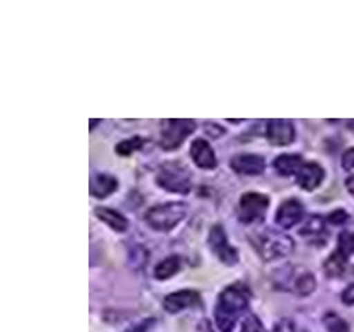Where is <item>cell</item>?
<instances>
[{"mask_svg":"<svg viewBox=\"0 0 354 332\" xmlns=\"http://www.w3.org/2000/svg\"><path fill=\"white\" fill-rule=\"evenodd\" d=\"M249 304V290L245 284L238 282L227 286L218 297L216 303V325L221 332H232L238 317L243 314V310Z\"/></svg>","mask_w":354,"mask_h":332,"instance_id":"obj_1","label":"cell"},{"mask_svg":"<svg viewBox=\"0 0 354 332\" xmlns=\"http://www.w3.org/2000/svg\"><path fill=\"white\" fill-rule=\"evenodd\" d=\"M157 185L168 192L188 194L192 188V176L181 163L168 160L157 172Z\"/></svg>","mask_w":354,"mask_h":332,"instance_id":"obj_2","label":"cell"},{"mask_svg":"<svg viewBox=\"0 0 354 332\" xmlns=\"http://www.w3.org/2000/svg\"><path fill=\"white\" fill-rule=\"evenodd\" d=\"M187 216V205L170 201V203L153 205L151 209L146 210V221L157 231H170Z\"/></svg>","mask_w":354,"mask_h":332,"instance_id":"obj_3","label":"cell"},{"mask_svg":"<svg viewBox=\"0 0 354 332\" xmlns=\"http://www.w3.org/2000/svg\"><path fill=\"white\" fill-rule=\"evenodd\" d=\"M253 243L254 248L259 249L260 257L264 260H273L279 259V257H284V255H288L293 249L292 237L271 231V229L254 234Z\"/></svg>","mask_w":354,"mask_h":332,"instance_id":"obj_4","label":"cell"},{"mask_svg":"<svg viewBox=\"0 0 354 332\" xmlns=\"http://www.w3.org/2000/svg\"><path fill=\"white\" fill-rule=\"evenodd\" d=\"M196 129L190 118H168L160 124V146L162 149H176Z\"/></svg>","mask_w":354,"mask_h":332,"instance_id":"obj_5","label":"cell"},{"mask_svg":"<svg viewBox=\"0 0 354 332\" xmlns=\"http://www.w3.org/2000/svg\"><path fill=\"white\" fill-rule=\"evenodd\" d=\"M270 205V198L260 192H245L238 203V216L243 223H253L262 220Z\"/></svg>","mask_w":354,"mask_h":332,"instance_id":"obj_6","label":"cell"},{"mask_svg":"<svg viewBox=\"0 0 354 332\" xmlns=\"http://www.w3.org/2000/svg\"><path fill=\"white\" fill-rule=\"evenodd\" d=\"M209 246L223 264L232 266L238 260V251L229 243L225 229H223V225H220V223H216V225H212V229H210Z\"/></svg>","mask_w":354,"mask_h":332,"instance_id":"obj_7","label":"cell"},{"mask_svg":"<svg viewBox=\"0 0 354 332\" xmlns=\"http://www.w3.org/2000/svg\"><path fill=\"white\" fill-rule=\"evenodd\" d=\"M266 135L271 144L275 146H286L295 138V126L288 118H271L266 124Z\"/></svg>","mask_w":354,"mask_h":332,"instance_id":"obj_8","label":"cell"},{"mask_svg":"<svg viewBox=\"0 0 354 332\" xmlns=\"http://www.w3.org/2000/svg\"><path fill=\"white\" fill-rule=\"evenodd\" d=\"M304 216V207L303 203L295 198H290L286 201H282L277 210V223L284 229H290L295 223L303 220Z\"/></svg>","mask_w":354,"mask_h":332,"instance_id":"obj_9","label":"cell"},{"mask_svg":"<svg viewBox=\"0 0 354 332\" xmlns=\"http://www.w3.org/2000/svg\"><path fill=\"white\" fill-rule=\"evenodd\" d=\"M231 168L240 176H257L264 172L266 160L260 155L240 154L231 159Z\"/></svg>","mask_w":354,"mask_h":332,"instance_id":"obj_10","label":"cell"},{"mask_svg":"<svg viewBox=\"0 0 354 332\" xmlns=\"http://www.w3.org/2000/svg\"><path fill=\"white\" fill-rule=\"evenodd\" d=\"M199 301V292L196 290H179V292H174L170 295H166L162 304H165L166 312L170 314H177L181 310L192 306Z\"/></svg>","mask_w":354,"mask_h":332,"instance_id":"obj_11","label":"cell"},{"mask_svg":"<svg viewBox=\"0 0 354 332\" xmlns=\"http://www.w3.org/2000/svg\"><path fill=\"white\" fill-rule=\"evenodd\" d=\"M323 177H325L323 166L312 160V163H304L303 168L299 170L297 183L304 190H315L323 183Z\"/></svg>","mask_w":354,"mask_h":332,"instance_id":"obj_12","label":"cell"},{"mask_svg":"<svg viewBox=\"0 0 354 332\" xmlns=\"http://www.w3.org/2000/svg\"><path fill=\"white\" fill-rule=\"evenodd\" d=\"M190 155H192L194 163L199 166V168H205V170H212L216 168V155L214 149L210 148V144L205 140V138H196L190 146Z\"/></svg>","mask_w":354,"mask_h":332,"instance_id":"obj_13","label":"cell"},{"mask_svg":"<svg viewBox=\"0 0 354 332\" xmlns=\"http://www.w3.org/2000/svg\"><path fill=\"white\" fill-rule=\"evenodd\" d=\"M301 234L312 240L314 243L326 242V229H325V218L314 214L310 216L308 220L304 221V225L301 227Z\"/></svg>","mask_w":354,"mask_h":332,"instance_id":"obj_14","label":"cell"},{"mask_svg":"<svg viewBox=\"0 0 354 332\" xmlns=\"http://www.w3.org/2000/svg\"><path fill=\"white\" fill-rule=\"evenodd\" d=\"M116 187H118V181L109 174H94L88 183V190L94 198H105L111 192H115Z\"/></svg>","mask_w":354,"mask_h":332,"instance_id":"obj_15","label":"cell"},{"mask_svg":"<svg viewBox=\"0 0 354 332\" xmlns=\"http://www.w3.org/2000/svg\"><path fill=\"white\" fill-rule=\"evenodd\" d=\"M304 160L301 155L297 154H282L279 157H275L273 160V166H275V170L281 174V176H297L299 170L303 168Z\"/></svg>","mask_w":354,"mask_h":332,"instance_id":"obj_16","label":"cell"},{"mask_svg":"<svg viewBox=\"0 0 354 332\" xmlns=\"http://www.w3.org/2000/svg\"><path fill=\"white\" fill-rule=\"evenodd\" d=\"M94 214L98 216L100 220L105 221L107 225L113 227L115 231H126L127 229V220L126 216L120 214L118 210L115 209H109V207H96L94 210Z\"/></svg>","mask_w":354,"mask_h":332,"instance_id":"obj_17","label":"cell"},{"mask_svg":"<svg viewBox=\"0 0 354 332\" xmlns=\"http://www.w3.org/2000/svg\"><path fill=\"white\" fill-rule=\"evenodd\" d=\"M179 270H181V259L179 257H168V259L160 260L159 264L155 266L153 275L160 281H165V279H170L171 275H176Z\"/></svg>","mask_w":354,"mask_h":332,"instance_id":"obj_18","label":"cell"},{"mask_svg":"<svg viewBox=\"0 0 354 332\" xmlns=\"http://www.w3.org/2000/svg\"><path fill=\"white\" fill-rule=\"evenodd\" d=\"M315 286H317V282H315V277L314 273H303V275H299L297 279H295V284H293V290H295V293L297 295H301V297H306V295H310V293L314 292Z\"/></svg>","mask_w":354,"mask_h":332,"instance_id":"obj_19","label":"cell"},{"mask_svg":"<svg viewBox=\"0 0 354 332\" xmlns=\"http://www.w3.org/2000/svg\"><path fill=\"white\" fill-rule=\"evenodd\" d=\"M347 260L348 259H345L343 255H339L337 251H334V253H332L330 257L325 260V271L330 277L342 275L343 271H345V266H347Z\"/></svg>","mask_w":354,"mask_h":332,"instance_id":"obj_20","label":"cell"},{"mask_svg":"<svg viewBox=\"0 0 354 332\" xmlns=\"http://www.w3.org/2000/svg\"><path fill=\"white\" fill-rule=\"evenodd\" d=\"M336 251L343 255L345 259H348L354 253V231L353 232H342L337 237V248Z\"/></svg>","mask_w":354,"mask_h":332,"instance_id":"obj_21","label":"cell"},{"mask_svg":"<svg viewBox=\"0 0 354 332\" xmlns=\"http://www.w3.org/2000/svg\"><path fill=\"white\" fill-rule=\"evenodd\" d=\"M323 321H325L328 332H348L347 321L343 320V317H339L336 312H326Z\"/></svg>","mask_w":354,"mask_h":332,"instance_id":"obj_22","label":"cell"},{"mask_svg":"<svg viewBox=\"0 0 354 332\" xmlns=\"http://www.w3.org/2000/svg\"><path fill=\"white\" fill-rule=\"evenodd\" d=\"M144 144V140L140 137H131V138H126V140H122V142L116 144V154L118 155H129L133 151H137L140 146Z\"/></svg>","mask_w":354,"mask_h":332,"instance_id":"obj_23","label":"cell"},{"mask_svg":"<svg viewBox=\"0 0 354 332\" xmlns=\"http://www.w3.org/2000/svg\"><path fill=\"white\" fill-rule=\"evenodd\" d=\"M240 332H266V331L257 315H248V317H245V321H243L242 331Z\"/></svg>","mask_w":354,"mask_h":332,"instance_id":"obj_24","label":"cell"},{"mask_svg":"<svg viewBox=\"0 0 354 332\" xmlns=\"http://www.w3.org/2000/svg\"><path fill=\"white\" fill-rule=\"evenodd\" d=\"M275 332H299V331H297V325H295L292 320L284 317V320L277 321L275 323Z\"/></svg>","mask_w":354,"mask_h":332,"instance_id":"obj_25","label":"cell"},{"mask_svg":"<svg viewBox=\"0 0 354 332\" xmlns=\"http://www.w3.org/2000/svg\"><path fill=\"white\" fill-rule=\"evenodd\" d=\"M342 165L345 170H354V148L345 149V154L342 157Z\"/></svg>","mask_w":354,"mask_h":332,"instance_id":"obj_26","label":"cell"},{"mask_svg":"<svg viewBox=\"0 0 354 332\" xmlns=\"http://www.w3.org/2000/svg\"><path fill=\"white\" fill-rule=\"evenodd\" d=\"M347 218H348L347 212L342 209L334 210V212L328 214V221H332V223H343V221H347Z\"/></svg>","mask_w":354,"mask_h":332,"instance_id":"obj_27","label":"cell"},{"mask_svg":"<svg viewBox=\"0 0 354 332\" xmlns=\"http://www.w3.org/2000/svg\"><path fill=\"white\" fill-rule=\"evenodd\" d=\"M342 301L345 304H354V282L353 284H348L342 293Z\"/></svg>","mask_w":354,"mask_h":332,"instance_id":"obj_28","label":"cell"},{"mask_svg":"<svg viewBox=\"0 0 354 332\" xmlns=\"http://www.w3.org/2000/svg\"><path fill=\"white\" fill-rule=\"evenodd\" d=\"M151 323H153V320H144L140 323H137V325L129 326L126 332H146L151 326Z\"/></svg>","mask_w":354,"mask_h":332,"instance_id":"obj_29","label":"cell"},{"mask_svg":"<svg viewBox=\"0 0 354 332\" xmlns=\"http://www.w3.org/2000/svg\"><path fill=\"white\" fill-rule=\"evenodd\" d=\"M345 187H347V190L354 196V176H348L347 181H345Z\"/></svg>","mask_w":354,"mask_h":332,"instance_id":"obj_30","label":"cell"},{"mask_svg":"<svg viewBox=\"0 0 354 332\" xmlns=\"http://www.w3.org/2000/svg\"><path fill=\"white\" fill-rule=\"evenodd\" d=\"M347 127L351 129V131H354V120H348L347 122Z\"/></svg>","mask_w":354,"mask_h":332,"instance_id":"obj_31","label":"cell"}]
</instances>
